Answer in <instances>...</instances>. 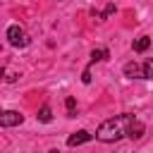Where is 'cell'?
Instances as JSON below:
<instances>
[{"label":"cell","mask_w":153,"mask_h":153,"mask_svg":"<svg viewBox=\"0 0 153 153\" xmlns=\"http://www.w3.org/2000/svg\"><path fill=\"white\" fill-rule=\"evenodd\" d=\"M148 45H151V38H148V36H139V38L134 41V50H136V53H146Z\"/></svg>","instance_id":"cell-7"},{"label":"cell","mask_w":153,"mask_h":153,"mask_svg":"<svg viewBox=\"0 0 153 153\" xmlns=\"http://www.w3.org/2000/svg\"><path fill=\"white\" fill-rule=\"evenodd\" d=\"M36 117H38V122H50V120H53V110H50V105H43V108L38 110Z\"/></svg>","instance_id":"cell-9"},{"label":"cell","mask_w":153,"mask_h":153,"mask_svg":"<svg viewBox=\"0 0 153 153\" xmlns=\"http://www.w3.org/2000/svg\"><path fill=\"white\" fill-rule=\"evenodd\" d=\"M143 129H146V127L136 120V122L129 127V134H127V136H129V139H141V136H143Z\"/></svg>","instance_id":"cell-8"},{"label":"cell","mask_w":153,"mask_h":153,"mask_svg":"<svg viewBox=\"0 0 153 153\" xmlns=\"http://www.w3.org/2000/svg\"><path fill=\"white\" fill-rule=\"evenodd\" d=\"M7 41H10V45H14V48L29 45V36H26V31H24L19 24H12V26L7 29Z\"/></svg>","instance_id":"cell-2"},{"label":"cell","mask_w":153,"mask_h":153,"mask_svg":"<svg viewBox=\"0 0 153 153\" xmlns=\"http://www.w3.org/2000/svg\"><path fill=\"white\" fill-rule=\"evenodd\" d=\"M93 139V134H88L86 129H79V131H74L69 139H67V146H79V143H86V141H91Z\"/></svg>","instance_id":"cell-4"},{"label":"cell","mask_w":153,"mask_h":153,"mask_svg":"<svg viewBox=\"0 0 153 153\" xmlns=\"http://www.w3.org/2000/svg\"><path fill=\"white\" fill-rule=\"evenodd\" d=\"M108 57H110V50H108V48H96V50L91 53V62H88V67H86V69H91V65L103 62V60H108Z\"/></svg>","instance_id":"cell-6"},{"label":"cell","mask_w":153,"mask_h":153,"mask_svg":"<svg viewBox=\"0 0 153 153\" xmlns=\"http://www.w3.org/2000/svg\"><path fill=\"white\" fill-rule=\"evenodd\" d=\"M141 69H143V79H153V60H146Z\"/></svg>","instance_id":"cell-11"},{"label":"cell","mask_w":153,"mask_h":153,"mask_svg":"<svg viewBox=\"0 0 153 153\" xmlns=\"http://www.w3.org/2000/svg\"><path fill=\"white\" fill-rule=\"evenodd\" d=\"M65 108H67V115H69V117H76V100H74L72 96L65 100Z\"/></svg>","instance_id":"cell-10"},{"label":"cell","mask_w":153,"mask_h":153,"mask_svg":"<svg viewBox=\"0 0 153 153\" xmlns=\"http://www.w3.org/2000/svg\"><path fill=\"white\" fill-rule=\"evenodd\" d=\"M124 76H129V79H143V69L136 62H127L124 65Z\"/></svg>","instance_id":"cell-5"},{"label":"cell","mask_w":153,"mask_h":153,"mask_svg":"<svg viewBox=\"0 0 153 153\" xmlns=\"http://www.w3.org/2000/svg\"><path fill=\"white\" fill-rule=\"evenodd\" d=\"M22 122H24V115L17 112V110H5V112L0 115V124H2V127H17V124H22Z\"/></svg>","instance_id":"cell-3"},{"label":"cell","mask_w":153,"mask_h":153,"mask_svg":"<svg viewBox=\"0 0 153 153\" xmlns=\"http://www.w3.org/2000/svg\"><path fill=\"white\" fill-rule=\"evenodd\" d=\"M136 122V117L131 112H122V115H115L110 120H105L98 131H96V139L98 141H105V143H112V141H120L122 136L129 134V127Z\"/></svg>","instance_id":"cell-1"}]
</instances>
